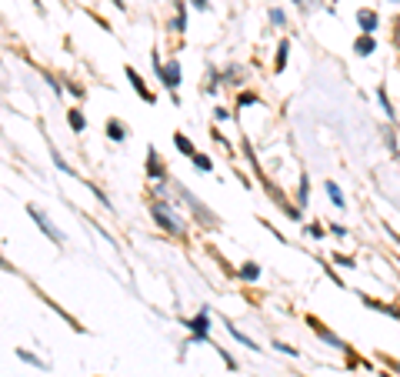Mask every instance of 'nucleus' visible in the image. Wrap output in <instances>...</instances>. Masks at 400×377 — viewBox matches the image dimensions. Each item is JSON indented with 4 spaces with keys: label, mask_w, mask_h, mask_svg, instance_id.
I'll return each instance as SVG.
<instances>
[{
    "label": "nucleus",
    "mask_w": 400,
    "mask_h": 377,
    "mask_svg": "<svg viewBox=\"0 0 400 377\" xmlns=\"http://www.w3.org/2000/svg\"><path fill=\"white\" fill-rule=\"evenodd\" d=\"M147 211H151V221L167 237H177V240H187V224H184V217L177 214L174 201H151L147 204Z\"/></svg>",
    "instance_id": "f257e3e1"
},
{
    "label": "nucleus",
    "mask_w": 400,
    "mask_h": 377,
    "mask_svg": "<svg viewBox=\"0 0 400 377\" xmlns=\"http://www.w3.org/2000/svg\"><path fill=\"white\" fill-rule=\"evenodd\" d=\"M174 194H177V197H180L184 204H187V207H190V217H194V221H197L200 227H207V231H217V227H220V221L213 217L211 207H207L204 201H197V197H194V194H190V190L184 187L180 180H174Z\"/></svg>",
    "instance_id": "f03ea898"
},
{
    "label": "nucleus",
    "mask_w": 400,
    "mask_h": 377,
    "mask_svg": "<svg viewBox=\"0 0 400 377\" xmlns=\"http://www.w3.org/2000/svg\"><path fill=\"white\" fill-rule=\"evenodd\" d=\"M307 327L314 330V334H317L320 341L324 344H330V347H334V351H341V354H347V357H351V364H364V361H357V357H353V351H351V344L343 341V337H337V334H334V330L327 327V324H324V320L317 318V314H307Z\"/></svg>",
    "instance_id": "7ed1b4c3"
},
{
    "label": "nucleus",
    "mask_w": 400,
    "mask_h": 377,
    "mask_svg": "<svg viewBox=\"0 0 400 377\" xmlns=\"http://www.w3.org/2000/svg\"><path fill=\"white\" fill-rule=\"evenodd\" d=\"M153 71H157V77H160V83H164L167 91L177 97V87H180V77H184V71H180V60L170 57L167 64H160V57H153Z\"/></svg>",
    "instance_id": "20e7f679"
},
{
    "label": "nucleus",
    "mask_w": 400,
    "mask_h": 377,
    "mask_svg": "<svg viewBox=\"0 0 400 377\" xmlns=\"http://www.w3.org/2000/svg\"><path fill=\"white\" fill-rule=\"evenodd\" d=\"M27 214H30V221H34V224L40 227L44 234H47V240H54L57 248H64V234H60V227L54 224V221H50V217H47L44 211H40L37 204H27Z\"/></svg>",
    "instance_id": "39448f33"
},
{
    "label": "nucleus",
    "mask_w": 400,
    "mask_h": 377,
    "mask_svg": "<svg viewBox=\"0 0 400 377\" xmlns=\"http://www.w3.org/2000/svg\"><path fill=\"white\" fill-rule=\"evenodd\" d=\"M143 170H147V180H151V184H167V167H164V161H160L157 147H147V164H143Z\"/></svg>",
    "instance_id": "423d86ee"
},
{
    "label": "nucleus",
    "mask_w": 400,
    "mask_h": 377,
    "mask_svg": "<svg viewBox=\"0 0 400 377\" xmlns=\"http://www.w3.org/2000/svg\"><path fill=\"white\" fill-rule=\"evenodd\" d=\"M124 74H127V81H130V87H134V94L141 97L143 104H157V94H153L151 87H147V81H143V77H141V74H137V71H134L130 64H127V67H124Z\"/></svg>",
    "instance_id": "0eeeda50"
},
{
    "label": "nucleus",
    "mask_w": 400,
    "mask_h": 377,
    "mask_svg": "<svg viewBox=\"0 0 400 377\" xmlns=\"http://www.w3.org/2000/svg\"><path fill=\"white\" fill-rule=\"evenodd\" d=\"M184 324L194 330V341H211V314H207V311H200V314L187 318Z\"/></svg>",
    "instance_id": "6e6552de"
},
{
    "label": "nucleus",
    "mask_w": 400,
    "mask_h": 377,
    "mask_svg": "<svg viewBox=\"0 0 400 377\" xmlns=\"http://www.w3.org/2000/svg\"><path fill=\"white\" fill-rule=\"evenodd\" d=\"M357 27H360V34H377L380 13H377L374 7H360V11H357Z\"/></svg>",
    "instance_id": "1a4fd4ad"
},
{
    "label": "nucleus",
    "mask_w": 400,
    "mask_h": 377,
    "mask_svg": "<svg viewBox=\"0 0 400 377\" xmlns=\"http://www.w3.org/2000/svg\"><path fill=\"white\" fill-rule=\"evenodd\" d=\"M360 301H364V304L370 307V311H380V314H387V318L400 320V307L387 304V301H374V297H367V294H360Z\"/></svg>",
    "instance_id": "9d476101"
},
{
    "label": "nucleus",
    "mask_w": 400,
    "mask_h": 377,
    "mask_svg": "<svg viewBox=\"0 0 400 377\" xmlns=\"http://www.w3.org/2000/svg\"><path fill=\"white\" fill-rule=\"evenodd\" d=\"M107 137H110L114 144H124L130 137L127 124H124V120H117V117H110V120H107Z\"/></svg>",
    "instance_id": "9b49d317"
},
{
    "label": "nucleus",
    "mask_w": 400,
    "mask_h": 377,
    "mask_svg": "<svg viewBox=\"0 0 400 377\" xmlns=\"http://www.w3.org/2000/svg\"><path fill=\"white\" fill-rule=\"evenodd\" d=\"M374 50H377L374 34H360L357 40H353V54H357V57H370Z\"/></svg>",
    "instance_id": "f8f14e48"
},
{
    "label": "nucleus",
    "mask_w": 400,
    "mask_h": 377,
    "mask_svg": "<svg viewBox=\"0 0 400 377\" xmlns=\"http://www.w3.org/2000/svg\"><path fill=\"white\" fill-rule=\"evenodd\" d=\"M237 277H240V281H247V284H257L260 281V264H257V260L240 264V267H237Z\"/></svg>",
    "instance_id": "ddd939ff"
},
{
    "label": "nucleus",
    "mask_w": 400,
    "mask_h": 377,
    "mask_svg": "<svg viewBox=\"0 0 400 377\" xmlns=\"http://www.w3.org/2000/svg\"><path fill=\"white\" fill-rule=\"evenodd\" d=\"M67 124H71L73 134H83V130H87V117H83L81 107H67Z\"/></svg>",
    "instance_id": "4468645a"
},
{
    "label": "nucleus",
    "mask_w": 400,
    "mask_h": 377,
    "mask_svg": "<svg viewBox=\"0 0 400 377\" xmlns=\"http://www.w3.org/2000/svg\"><path fill=\"white\" fill-rule=\"evenodd\" d=\"M174 147L180 153H184V157H194V153H197V147H194V141H190L187 134H180V130H177L174 134Z\"/></svg>",
    "instance_id": "2eb2a0df"
},
{
    "label": "nucleus",
    "mask_w": 400,
    "mask_h": 377,
    "mask_svg": "<svg viewBox=\"0 0 400 377\" xmlns=\"http://www.w3.org/2000/svg\"><path fill=\"white\" fill-rule=\"evenodd\" d=\"M170 30H174V34H184V30H187V11H184L180 0H177V17H170Z\"/></svg>",
    "instance_id": "dca6fc26"
},
{
    "label": "nucleus",
    "mask_w": 400,
    "mask_h": 377,
    "mask_svg": "<svg viewBox=\"0 0 400 377\" xmlns=\"http://www.w3.org/2000/svg\"><path fill=\"white\" fill-rule=\"evenodd\" d=\"M287 54H290V40H281L277 57H273V71H277V74H283V67H287Z\"/></svg>",
    "instance_id": "f3484780"
},
{
    "label": "nucleus",
    "mask_w": 400,
    "mask_h": 377,
    "mask_svg": "<svg viewBox=\"0 0 400 377\" xmlns=\"http://www.w3.org/2000/svg\"><path fill=\"white\" fill-rule=\"evenodd\" d=\"M327 197L334 201V207H347V197H343V190L334 180H327Z\"/></svg>",
    "instance_id": "a211bd4d"
},
{
    "label": "nucleus",
    "mask_w": 400,
    "mask_h": 377,
    "mask_svg": "<svg viewBox=\"0 0 400 377\" xmlns=\"http://www.w3.org/2000/svg\"><path fill=\"white\" fill-rule=\"evenodd\" d=\"M377 100H380V110H384V114H387V120H394V107H390L387 87H377Z\"/></svg>",
    "instance_id": "6ab92c4d"
},
{
    "label": "nucleus",
    "mask_w": 400,
    "mask_h": 377,
    "mask_svg": "<svg viewBox=\"0 0 400 377\" xmlns=\"http://www.w3.org/2000/svg\"><path fill=\"white\" fill-rule=\"evenodd\" d=\"M190 161H194V167H197V170H204V174H211V170H213V161H211V157H207V153H194V157H190Z\"/></svg>",
    "instance_id": "aec40b11"
},
{
    "label": "nucleus",
    "mask_w": 400,
    "mask_h": 377,
    "mask_svg": "<svg viewBox=\"0 0 400 377\" xmlns=\"http://www.w3.org/2000/svg\"><path fill=\"white\" fill-rule=\"evenodd\" d=\"M227 330H230V337H237V341L244 344V347H250V351H260V347H257V341H250V337H247V334H244V330L230 327V324H227Z\"/></svg>",
    "instance_id": "412c9836"
},
{
    "label": "nucleus",
    "mask_w": 400,
    "mask_h": 377,
    "mask_svg": "<svg viewBox=\"0 0 400 377\" xmlns=\"http://www.w3.org/2000/svg\"><path fill=\"white\" fill-rule=\"evenodd\" d=\"M310 201V180H307V174L300 177V187H297V204L304 207V204Z\"/></svg>",
    "instance_id": "4be33fe9"
},
{
    "label": "nucleus",
    "mask_w": 400,
    "mask_h": 377,
    "mask_svg": "<svg viewBox=\"0 0 400 377\" xmlns=\"http://www.w3.org/2000/svg\"><path fill=\"white\" fill-rule=\"evenodd\" d=\"M250 104L257 107V104H260V97L254 94V91H240V94H237V107H250Z\"/></svg>",
    "instance_id": "5701e85b"
},
{
    "label": "nucleus",
    "mask_w": 400,
    "mask_h": 377,
    "mask_svg": "<svg viewBox=\"0 0 400 377\" xmlns=\"http://www.w3.org/2000/svg\"><path fill=\"white\" fill-rule=\"evenodd\" d=\"M64 91H67V94H71V97H77V100H81V97L87 94V91H83V87H81V83H77V81H71V77H64Z\"/></svg>",
    "instance_id": "b1692460"
},
{
    "label": "nucleus",
    "mask_w": 400,
    "mask_h": 377,
    "mask_svg": "<svg viewBox=\"0 0 400 377\" xmlns=\"http://www.w3.org/2000/svg\"><path fill=\"white\" fill-rule=\"evenodd\" d=\"M267 17H271V24L277 27V30H281V27H287V13H283L281 7H271V13H267Z\"/></svg>",
    "instance_id": "393cba45"
},
{
    "label": "nucleus",
    "mask_w": 400,
    "mask_h": 377,
    "mask_svg": "<svg viewBox=\"0 0 400 377\" xmlns=\"http://www.w3.org/2000/svg\"><path fill=\"white\" fill-rule=\"evenodd\" d=\"M377 361H380V364L387 367V371H394V374H400V361H397V357H387V354H377Z\"/></svg>",
    "instance_id": "a878e982"
},
{
    "label": "nucleus",
    "mask_w": 400,
    "mask_h": 377,
    "mask_svg": "<svg viewBox=\"0 0 400 377\" xmlns=\"http://www.w3.org/2000/svg\"><path fill=\"white\" fill-rule=\"evenodd\" d=\"M390 44H394V50L400 54V13L394 17V27H390Z\"/></svg>",
    "instance_id": "bb28decb"
},
{
    "label": "nucleus",
    "mask_w": 400,
    "mask_h": 377,
    "mask_svg": "<svg viewBox=\"0 0 400 377\" xmlns=\"http://www.w3.org/2000/svg\"><path fill=\"white\" fill-rule=\"evenodd\" d=\"M17 357H20V361H27V364L40 367V371H44V367H47V364H44V361H40V357H34V354H30V351H24V347H20V351H17Z\"/></svg>",
    "instance_id": "cd10ccee"
},
{
    "label": "nucleus",
    "mask_w": 400,
    "mask_h": 377,
    "mask_svg": "<svg viewBox=\"0 0 400 377\" xmlns=\"http://www.w3.org/2000/svg\"><path fill=\"white\" fill-rule=\"evenodd\" d=\"M54 164H57V170H67V174H73V167L67 164V161H64V157H60L57 151H54Z\"/></svg>",
    "instance_id": "c85d7f7f"
},
{
    "label": "nucleus",
    "mask_w": 400,
    "mask_h": 377,
    "mask_svg": "<svg viewBox=\"0 0 400 377\" xmlns=\"http://www.w3.org/2000/svg\"><path fill=\"white\" fill-rule=\"evenodd\" d=\"M334 264H343V267H353V257H347V254H334Z\"/></svg>",
    "instance_id": "c756f323"
},
{
    "label": "nucleus",
    "mask_w": 400,
    "mask_h": 377,
    "mask_svg": "<svg viewBox=\"0 0 400 377\" xmlns=\"http://www.w3.org/2000/svg\"><path fill=\"white\" fill-rule=\"evenodd\" d=\"M194 11H211V0H190Z\"/></svg>",
    "instance_id": "7c9ffc66"
},
{
    "label": "nucleus",
    "mask_w": 400,
    "mask_h": 377,
    "mask_svg": "<svg viewBox=\"0 0 400 377\" xmlns=\"http://www.w3.org/2000/svg\"><path fill=\"white\" fill-rule=\"evenodd\" d=\"M273 347H277V351H283V354H290V357H297V347H290V344H273Z\"/></svg>",
    "instance_id": "2f4dec72"
},
{
    "label": "nucleus",
    "mask_w": 400,
    "mask_h": 377,
    "mask_svg": "<svg viewBox=\"0 0 400 377\" xmlns=\"http://www.w3.org/2000/svg\"><path fill=\"white\" fill-rule=\"evenodd\" d=\"M90 190H94V197H97L100 204H104V207H110V201H107V194H104V190H100V187H90Z\"/></svg>",
    "instance_id": "473e14b6"
},
{
    "label": "nucleus",
    "mask_w": 400,
    "mask_h": 377,
    "mask_svg": "<svg viewBox=\"0 0 400 377\" xmlns=\"http://www.w3.org/2000/svg\"><path fill=\"white\" fill-rule=\"evenodd\" d=\"M230 117V110H227V107H217V110H213V120H227Z\"/></svg>",
    "instance_id": "72a5a7b5"
},
{
    "label": "nucleus",
    "mask_w": 400,
    "mask_h": 377,
    "mask_svg": "<svg viewBox=\"0 0 400 377\" xmlns=\"http://www.w3.org/2000/svg\"><path fill=\"white\" fill-rule=\"evenodd\" d=\"M330 234H337V237H347V227H343V224H330Z\"/></svg>",
    "instance_id": "f704fd0d"
},
{
    "label": "nucleus",
    "mask_w": 400,
    "mask_h": 377,
    "mask_svg": "<svg viewBox=\"0 0 400 377\" xmlns=\"http://www.w3.org/2000/svg\"><path fill=\"white\" fill-rule=\"evenodd\" d=\"M310 237H324V227H320V224H310Z\"/></svg>",
    "instance_id": "c9c22d12"
},
{
    "label": "nucleus",
    "mask_w": 400,
    "mask_h": 377,
    "mask_svg": "<svg viewBox=\"0 0 400 377\" xmlns=\"http://www.w3.org/2000/svg\"><path fill=\"white\" fill-rule=\"evenodd\" d=\"M297 7H300V11H307V7H314V0H294Z\"/></svg>",
    "instance_id": "e433bc0d"
},
{
    "label": "nucleus",
    "mask_w": 400,
    "mask_h": 377,
    "mask_svg": "<svg viewBox=\"0 0 400 377\" xmlns=\"http://www.w3.org/2000/svg\"><path fill=\"white\" fill-rule=\"evenodd\" d=\"M0 271H13V267H11V260H4V257H0Z\"/></svg>",
    "instance_id": "4c0bfd02"
},
{
    "label": "nucleus",
    "mask_w": 400,
    "mask_h": 377,
    "mask_svg": "<svg viewBox=\"0 0 400 377\" xmlns=\"http://www.w3.org/2000/svg\"><path fill=\"white\" fill-rule=\"evenodd\" d=\"M114 7H120V11H127V0H110Z\"/></svg>",
    "instance_id": "58836bf2"
},
{
    "label": "nucleus",
    "mask_w": 400,
    "mask_h": 377,
    "mask_svg": "<svg viewBox=\"0 0 400 377\" xmlns=\"http://www.w3.org/2000/svg\"><path fill=\"white\" fill-rule=\"evenodd\" d=\"M384 377H390V374H384Z\"/></svg>",
    "instance_id": "ea45409f"
}]
</instances>
